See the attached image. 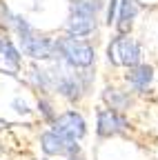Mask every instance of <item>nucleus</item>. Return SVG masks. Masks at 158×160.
<instances>
[{
  "instance_id": "1",
  "label": "nucleus",
  "mask_w": 158,
  "mask_h": 160,
  "mask_svg": "<svg viewBox=\"0 0 158 160\" xmlns=\"http://www.w3.org/2000/svg\"><path fill=\"white\" fill-rule=\"evenodd\" d=\"M51 60H58V62H63L69 69H89L96 60V51L87 40L65 36V38L54 40V58Z\"/></svg>"
},
{
  "instance_id": "2",
  "label": "nucleus",
  "mask_w": 158,
  "mask_h": 160,
  "mask_svg": "<svg viewBox=\"0 0 158 160\" xmlns=\"http://www.w3.org/2000/svg\"><path fill=\"white\" fill-rule=\"evenodd\" d=\"M107 58L116 67H134L138 62H143V47L134 38L118 33L116 38H111V42L107 47Z\"/></svg>"
},
{
  "instance_id": "3",
  "label": "nucleus",
  "mask_w": 158,
  "mask_h": 160,
  "mask_svg": "<svg viewBox=\"0 0 158 160\" xmlns=\"http://www.w3.org/2000/svg\"><path fill=\"white\" fill-rule=\"evenodd\" d=\"M18 49L20 53L29 56L31 60H51L54 58V40L38 33L33 27L18 31Z\"/></svg>"
},
{
  "instance_id": "4",
  "label": "nucleus",
  "mask_w": 158,
  "mask_h": 160,
  "mask_svg": "<svg viewBox=\"0 0 158 160\" xmlns=\"http://www.w3.org/2000/svg\"><path fill=\"white\" fill-rule=\"evenodd\" d=\"M51 129L56 133H60V136L78 142V140L87 133V122L78 111H65L60 116H56V120L51 122Z\"/></svg>"
},
{
  "instance_id": "5",
  "label": "nucleus",
  "mask_w": 158,
  "mask_h": 160,
  "mask_svg": "<svg viewBox=\"0 0 158 160\" xmlns=\"http://www.w3.org/2000/svg\"><path fill=\"white\" fill-rule=\"evenodd\" d=\"M129 122H127V118L120 113V111H116V109H100L98 111V120H96V131L100 138H111V136H118V133H123L127 131Z\"/></svg>"
},
{
  "instance_id": "6",
  "label": "nucleus",
  "mask_w": 158,
  "mask_h": 160,
  "mask_svg": "<svg viewBox=\"0 0 158 160\" xmlns=\"http://www.w3.org/2000/svg\"><path fill=\"white\" fill-rule=\"evenodd\" d=\"M40 149L45 156H69L74 151H80L76 140H69L60 133H56L54 129L40 133Z\"/></svg>"
},
{
  "instance_id": "7",
  "label": "nucleus",
  "mask_w": 158,
  "mask_h": 160,
  "mask_svg": "<svg viewBox=\"0 0 158 160\" xmlns=\"http://www.w3.org/2000/svg\"><path fill=\"white\" fill-rule=\"evenodd\" d=\"M20 69H23V53L18 49V45L9 38L0 45V73L18 76Z\"/></svg>"
},
{
  "instance_id": "8",
  "label": "nucleus",
  "mask_w": 158,
  "mask_h": 160,
  "mask_svg": "<svg viewBox=\"0 0 158 160\" xmlns=\"http://www.w3.org/2000/svg\"><path fill=\"white\" fill-rule=\"evenodd\" d=\"M125 78H127V82H129V87H131L134 91L143 93V91H147L149 85L154 82V67H151V65L138 62V65L129 67V71H127Z\"/></svg>"
},
{
  "instance_id": "9",
  "label": "nucleus",
  "mask_w": 158,
  "mask_h": 160,
  "mask_svg": "<svg viewBox=\"0 0 158 160\" xmlns=\"http://www.w3.org/2000/svg\"><path fill=\"white\" fill-rule=\"evenodd\" d=\"M67 36H74V38H85L89 33L96 31V18L91 16H78V13H69V20H67Z\"/></svg>"
},
{
  "instance_id": "10",
  "label": "nucleus",
  "mask_w": 158,
  "mask_h": 160,
  "mask_svg": "<svg viewBox=\"0 0 158 160\" xmlns=\"http://www.w3.org/2000/svg\"><path fill=\"white\" fill-rule=\"evenodd\" d=\"M118 22H116V29L118 33H127L136 20V13H138V2L136 0H120L118 2Z\"/></svg>"
},
{
  "instance_id": "11",
  "label": "nucleus",
  "mask_w": 158,
  "mask_h": 160,
  "mask_svg": "<svg viewBox=\"0 0 158 160\" xmlns=\"http://www.w3.org/2000/svg\"><path fill=\"white\" fill-rule=\"evenodd\" d=\"M100 11H103V2H100V0H71V2H69V13L98 18Z\"/></svg>"
},
{
  "instance_id": "12",
  "label": "nucleus",
  "mask_w": 158,
  "mask_h": 160,
  "mask_svg": "<svg viewBox=\"0 0 158 160\" xmlns=\"http://www.w3.org/2000/svg\"><path fill=\"white\" fill-rule=\"evenodd\" d=\"M29 82H31L38 91H45V93L54 89L49 69H43V67H38V65H33V67L29 69Z\"/></svg>"
},
{
  "instance_id": "13",
  "label": "nucleus",
  "mask_w": 158,
  "mask_h": 160,
  "mask_svg": "<svg viewBox=\"0 0 158 160\" xmlns=\"http://www.w3.org/2000/svg\"><path fill=\"white\" fill-rule=\"evenodd\" d=\"M103 98H105V102L109 105V109H116V111H123V109H127L131 105L129 93H123L118 89H105Z\"/></svg>"
},
{
  "instance_id": "14",
  "label": "nucleus",
  "mask_w": 158,
  "mask_h": 160,
  "mask_svg": "<svg viewBox=\"0 0 158 160\" xmlns=\"http://www.w3.org/2000/svg\"><path fill=\"white\" fill-rule=\"evenodd\" d=\"M38 111H40L43 120H45V122H49V125L54 122V120H56V116H58L49 98H38Z\"/></svg>"
},
{
  "instance_id": "15",
  "label": "nucleus",
  "mask_w": 158,
  "mask_h": 160,
  "mask_svg": "<svg viewBox=\"0 0 158 160\" xmlns=\"http://www.w3.org/2000/svg\"><path fill=\"white\" fill-rule=\"evenodd\" d=\"M13 20H16V13L0 0V25H3L7 31H11V27H13Z\"/></svg>"
},
{
  "instance_id": "16",
  "label": "nucleus",
  "mask_w": 158,
  "mask_h": 160,
  "mask_svg": "<svg viewBox=\"0 0 158 160\" xmlns=\"http://www.w3.org/2000/svg\"><path fill=\"white\" fill-rule=\"evenodd\" d=\"M11 109H13L18 116H29V113H31V109H29V105H27V100H25L23 96H16V98L11 100Z\"/></svg>"
},
{
  "instance_id": "17",
  "label": "nucleus",
  "mask_w": 158,
  "mask_h": 160,
  "mask_svg": "<svg viewBox=\"0 0 158 160\" xmlns=\"http://www.w3.org/2000/svg\"><path fill=\"white\" fill-rule=\"evenodd\" d=\"M118 2H120V0H109V5H107V13H105V22H107V25H111L114 20H116Z\"/></svg>"
},
{
  "instance_id": "18",
  "label": "nucleus",
  "mask_w": 158,
  "mask_h": 160,
  "mask_svg": "<svg viewBox=\"0 0 158 160\" xmlns=\"http://www.w3.org/2000/svg\"><path fill=\"white\" fill-rule=\"evenodd\" d=\"M5 40H9V31H7V29H5L3 25H0V45H3Z\"/></svg>"
},
{
  "instance_id": "19",
  "label": "nucleus",
  "mask_w": 158,
  "mask_h": 160,
  "mask_svg": "<svg viewBox=\"0 0 158 160\" xmlns=\"http://www.w3.org/2000/svg\"><path fill=\"white\" fill-rule=\"evenodd\" d=\"M67 160H85V156H83L80 151H74V153L67 156Z\"/></svg>"
},
{
  "instance_id": "20",
  "label": "nucleus",
  "mask_w": 158,
  "mask_h": 160,
  "mask_svg": "<svg viewBox=\"0 0 158 160\" xmlns=\"http://www.w3.org/2000/svg\"><path fill=\"white\" fill-rule=\"evenodd\" d=\"M0 125H7V122H5V120H0Z\"/></svg>"
}]
</instances>
